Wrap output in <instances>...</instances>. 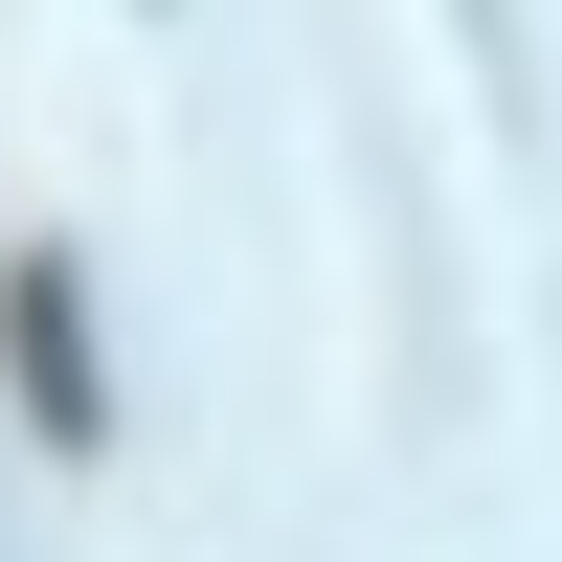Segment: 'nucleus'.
<instances>
[{
  "instance_id": "obj_1",
  "label": "nucleus",
  "mask_w": 562,
  "mask_h": 562,
  "mask_svg": "<svg viewBox=\"0 0 562 562\" xmlns=\"http://www.w3.org/2000/svg\"><path fill=\"white\" fill-rule=\"evenodd\" d=\"M0 383H23L45 450L113 428V360H90V270H68V248H0Z\"/></svg>"
}]
</instances>
